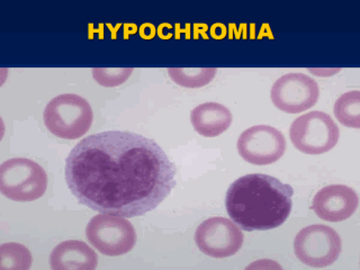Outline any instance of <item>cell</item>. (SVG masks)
I'll return each instance as SVG.
<instances>
[{"label":"cell","mask_w":360,"mask_h":270,"mask_svg":"<svg viewBox=\"0 0 360 270\" xmlns=\"http://www.w3.org/2000/svg\"><path fill=\"white\" fill-rule=\"evenodd\" d=\"M65 181L82 205L131 219L153 211L172 194L176 167L155 141L107 131L82 139L71 150Z\"/></svg>","instance_id":"obj_1"},{"label":"cell","mask_w":360,"mask_h":270,"mask_svg":"<svg viewBox=\"0 0 360 270\" xmlns=\"http://www.w3.org/2000/svg\"><path fill=\"white\" fill-rule=\"evenodd\" d=\"M294 189L268 174H247L229 187L225 207L229 217L247 232L279 228L290 217Z\"/></svg>","instance_id":"obj_2"},{"label":"cell","mask_w":360,"mask_h":270,"mask_svg":"<svg viewBox=\"0 0 360 270\" xmlns=\"http://www.w3.org/2000/svg\"><path fill=\"white\" fill-rule=\"evenodd\" d=\"M43 118L45 127L52 134L65 140H76L89 131L94 112L82 96L63 94L49 101Z\"/></svg>","instance_id":"obj_3"},{"label":"cell","mask_w":360,"mask_h":270,"mask_svg":"<svg viewBox=\"0 0 360 270\" xmlns=\"http://www.w3.org/2000/svg\"><path fill=\"white\" fill-rule=\"evenodd\" d=\"M48 188V174L35 161L13 158L0 166V191L15 202L39 200Z\"/></svg>","instance_id":"obj_4"},{"label":"cell","mask_w":360,"mask_h":270,"mask_svg":"<svg viewBox=\"0 0 360 270\" xmlns=\"http://www.w3.org/2000/svg\"><path fill=\"white\" fill-rule=\"evenodd\" d=\"M295 149L305 155H323L337 146L340 129L326 112H309L296 118L290 129Z\"/></svg>","instance_id":"obj_5"},{"label":"cell","mask_w":360,"mask_h":270,"mask_svg":"<svg viewBox=\"0 0 360 270\" xmlns=\"http://www.w3.org/2000/svg\"><path fill=\"white\" fill-rule=\"evenodd\" d=\"M86 238L101 255L118 257L133 250L136 232L127 217L101 214L90 219L86 228Z\"/></svg>","instance_id":"obj_6"},{"label":"cell","mask_w":360,"mask_h":270,"mask_svg":"<svg viewBox=\"0 0 360 270\" xmlns=\"http://www.w3.org/2000/svg\"><path fill=\"white\" fill-rule=\"evenodd\" d=\"M342 250L337 231L323 224L302 229L294 240V252L302 264L312 268H326L337 262Z\"/></svg>","instance_id":"obj_7"},{"label":"cell","mask_w":360,"mask_h":270,"mask_svg":"<svg viewBox=\"0 0 360 270\" xmlns=\"http://www.w3.org/2000/svg\"><path fill=\"white\" fill-rule=\"evenodd\" d=\"M245 241L241 229L225 217H211L200 223L195 232V243L206 256L223 259L239 252Z\"/></svg>","instance_id":"obj_8"},{"label":"cell","mask_w":360,"mask_h":270,"mask_svg":"<svg viewBox=\"0 0 360 270\" xmlns=\"http://www.w3.org/2000/svg\"><path fill=\"white\" fill-rule=\"evenodd\" d=\"M236 148L240 157L247 162L267 166L284 155L287 142L279 129L269 125H256L241 133Z\"/></svg>","instance_id":"obj_9"},{"label":"cell","mask_w":360,"mask_h":270,"mask_svg":"<svg viewBox=\"0 0 360 270\" xmlns=\"http://www.w3.org/2000/svg\"><path fill=\"white\" fill-rule=\"evenodd\" d=\"M270 97L281 112L298 114L315 106L320 88L314 79L304 73H287L273 84Z\"/></svg>","instance_id":"obj_10"},{"label":"cell","mask_w":360,"mask_h":270,"mask_svg":"<svg viewBox=\"0 0 360 270\" xmlns=\"http://www.w3.org/2000/svg\"><path fill=\"white\" fill-rule=\"evenodd\" d=\"M359 205L358 194L346 185H330L315 194L312 210L326 222H342L350 219Z\"/></svg>","instance_id":"obj_11"},{"label":"cell","mask_w":360,"mask_h":270,"mask_svg":"<svg viewBox=\"0 0 360 270\" xmlns=\"http://www.w3.org/2000/svg\"><path fill=\"white\" fill-rule=\"evenodd\" d=\"M50 266L53 270H95L98 266V256L87 243L68 240L52 250Z\"/></svg>","instance_id":"obj_12"},{"label":"cell","mask_w":360,"mask_h":270,"mask_svg":"<svg viewBox=\"0 0 360 270\" xmlns=\"http://www.w3.org/2000/svg\"><path fill=\"white\" fill-rule=\"evenodd\" d=\"M233 121L228 107L219 103H204L191 112V125L204 138H217L228 131Z\"/></svg>","instance_id":"obj_13"},{"label":"cell","mask_w":360,"mask_h":270,"mask_svg":"<svg viewBox=\"0 0 360 270\" xmlns=\"http://www.w3.org/2000/svg\"><path fill=\"white\" fill-rule=\"evenodd\" d=\"M217 68H169V77L180 87L200 88L217 76Z\"/></svg>","instance_id":"obj_14"},{"label":"cell","mask_w":360,"mask_h":270,"mask_svg":"<svg viewBox=\"0 0 360 270\" xmlns=\"http://www.w3.org/2000/svg\"><path fill=\"white\" fill-rule=\"evenodd\" d=\"M32 264L33 257L25 245L16 242L0 245V270H28Z\"/></svg>","instance_id":"obj_15"},{"label":"cell","mask_w":360,"mask_h":270,"mask_svg":"<svg viewBox=\"0 0 360 270\" xmlns=\"http://www.w3.org/2000/svg\"><path fill=\"white\" fill-rule=\"evenodd\" d=\"M335 115L342 125L352 129L360 127V91L343 94L335 104Z\"/></svg>","instance_id":"obj_16"},{"label":"cell","mask_w":360,"mask_h":270,"mask_svg":"<svg viewBox=\"0 0 360 270\" xmlns=\"http://www.w3.org/2000/svg\"><path fill=\"white\" fill-rule=\"evenodd\" d=\"M133 71V68H94L93 78L103 87H117L129 80Z\"/></svg>","instance_id":"obj_17"},{"label":"cell","mask_w":360,"mask_h":270,"mask_svg":"<svg viewBox=\"0 0 360 270\" xmlns=\"http://www.w3.org/2000/svg\"><path fill=\"white\" fill-rule=\"evenodd\" d=\"M251 268H267V269H271V268H278L281 269V266L274 262L273 260H259L256 264H251L250 266H248L247 269H251Z\"/></svg>","instance_id":"obj_18"}]
</instances>
